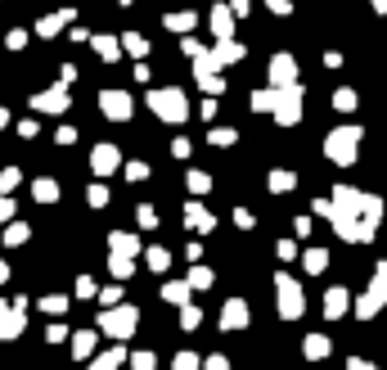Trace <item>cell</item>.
Masks as SVG:
<instances>
[{
    "label": "cell",
    "mask_w": 387,
    "mask_h": 370,
    "mask_svg": "<svg viewBox=\"0 0 387 370\" xmlns=\"http://www.w3.org/2000/svg\"><path fill=\"white\" fill-rule=\"evenodd\" d=\"M334 104H338L343 113H351V109H356V95H351V90H338V95H334Z\"/></svg>",
    "instance_id": "cell-25"
},
{
    "label": "cell",
    "mask_w": 387,
    "mask_h": 370,
    "mask_svg": "<svg viewBox=\"0 0 387 370\" xmlns=\"http://www.w3.org/2000/svg\"><path fill=\"white\" fill-rule=\"evenodd\" d=\"M275 289H280V312H284V316H289V321H293V316L302 312V289H297V284L289 280V275H280V280H275Z\"/></svg>",
    "instance_id": "cell-5"
},
{
    "label": "cell",
    "mask_w": 387,
    "mask_h": 370,
    "mask_svg": "<svg viewBox=\"0 0 387 370\" xmlns=\"http://www.w3.org/2000/svg\"><path fill=\"white\" fill-rule=\"evenodd\" d=\"M297 104H302V90L297 86H275V90H270V113H275L284 127H293V122L302 118Z\"/></svg>",
    "instance_id": "cell-1"
},
{
    "label": "cell",
    "mask_w": 387,
    "mask_h": 370,
    "mask_svg": "<svg viewBox=\"0 0 387 370\" xmlns=\"http://www.w3.org/2000/svg\"><path fill=\"white\" fill-rule=\"evenodd\" d=\"M293 185H297L293 172H270V190H293Z\"/></svg>",
    "instance_id": "cell-17"
},
{
    "label": "cell",
    "mask_w": 387,
    "mask_h": 370,
    "mask_svg": "<svg viewBox=\"0 0 387 370\" xmlns=\"http://www.w3.org/2000/svg\"><path fill=\"white\" fill-rule=\"evenodd\" d=\"M5 240H10V244H23V240H27V226H10V235H5Z\"/></svg>",
    "instance_id": "cell-28"
},
{
    "label": "cell",
    "mask_w": 387,
    "mask_h": 370,
    "mask_svg": "<svg viewBox=\"0 0 387 370\" xmlns=\"http://www.w3.org/2000/svg\"><path fill=\"white\" fill-rule=\"evenodd\" d=\"M302 348H306V357H329V338H306V343H302Z\"/></svg>",
    "instance_id": "cell-15"
},
{
    "label": "cell",
    "mask_w": 387,
    "mask_h": 370,
    "mask_svg": "<svg viewBox=\"0 0 387 370\" xmlns=\"http://www.w3.org/2000/svg\"><path fill=\"white\" fill-rule=\"evenodd\" d=\"M221 59H226V64H230V59H243V45H235V41H221Z\"/></svg>",
    "instance_id": "cell-24"
},
{
    "label": "cell",
    "mask_w": 387,
    "mask_h": 370,
    "mask_svg": "<svg viewBox=\"0 0 387 370\" xmlns=\"http://www.w3.org/2000/svg\"><path fill=\"white\" fill-rule=\"evenodd\" d=\"M324 267H329V258H324V249H311V253H306V271H324Z\"/></svg>",
    "instance_id": "cell-18"
},
{
    "label": "cell",
    "mask_w": 387,
    "mask_h": 370,
    "mask_svg": "<svg viewBox=\"0 0 387 370\" xmlns=\"http://www.w3.org/2000/svg\"><path fill=\"white\" fill-rule=\"evenodd\" d=\"M207 370H230V366H226V357H207Z\"/></svg>",
    "instance_id": "cell-31"
},
{
    "label": "cell",
    "mask_w": 387,
    "mask_h": 370,
    "mask_svg": "<svg viewBox=\"0 0 387 370\" xmlns=\"http://www.w3.org/2000/svg\"><path fill=\"white\" fill-rule=\"evenodd\" d=\"M356 145H360V127H343L329 136V145H324V153L334 158V163H351L356 158Z\"/></svg>",
    "instance_id": "cell-2"
},
{
    "label": "cell",
    "mask_w": 387,
    "mask_h": 370,
    "mask_svg": "<svg viewBox=\"0 0 387 370\" xmlns=\"http://www.w3.org/2000/svg\"><path fill=\"white\" fill-rule=\"evenodd\" d=\"M14 185H18V172H14V167H10V172L0 176V190H14Z\"/></svg>",
    "instance_id": "cell-30"
},
{
    "label": "cell",
    "mask_w": 387,
    "mask_h": 370,
    "mask_svg": "<svg viewBox=\"0 0 387 370\" xmlns=\"http://www.w3.org/2000/svg\"><path fill=\"white\" fill-rule=\"evenodd\" d=\"M90 163H95V172H99V176H104V172H113V167H118V149H113V145H99Z\"/></svg>",
    "instance_id": "cell-10"
},
{
    "label": "cell",
    "mask_w": 387,
    "mask_h": 370,
    "mask_svg": "<svg viewBox=\"0 0 387 370\" xmlns=\"http://www.w3.org/2000/svg\"><path fill=\"white\" fill-rule=\"evenodd\" d=\"M181 321H185V330H198V321H203V312H198V307H185V312H181Z\"/></svg>",
    "instance_id": "cell-23"
},
{
    "label": "cell",
    "mask_w": 387,
    "mask_h": 370,
    "mask_svg": "<svg viewBox=\"0 0 387 370\" xmlns=\"http://www.w3.org/2000/svg\"><path fill=\"white\" fill-rule=\"evenodd\" d=\"M149 267H153V271H162V267H167V253H162V249H149Z\"/></svg>",
    "instance_id": "cell-27"
},
{
    "label": "cell",
    "mask_w": 387,
    "mask_h": 370,
    "mask_svg": "<svg viewBox=\"0 0 387 370\" xmlns=\"http://www.w3.org/2000/svg\"><path fill=\"white\" fill-rule=\"evenodd\" d=\"M135 361V370H153V352H140V357H131Z\"/></svg>",
    "instance_id": "cell-29"
},
{
    "label": "cell",
    "mask_w": 387,
    "mask_h": 370,
    "mask_svg": "<svg viewBox=\"0 0 387 370\" xmlns=\"http://www.w3.org/2000/svg\"><path fill=\"white\" fill-rule=\"evenodd\" d=\"M207 185H212V176H207V172H189V190H194V195H207Z\"/></svg>",
    "instance_id": "cell-19"
},
{
    "label": "cell",
    "mask_w": 387,
    "mask_h": 370,
    "mask_svg": "<svg viewBox=\"0 0 387 370\" xmlns=\"http://www.w3.org/2000/svg\"><path fill=\"white\" fill-rule=\"evenodd\" d=\"M266 5H270L275 14H289V0H266Z\"/></svg>",
    "instance_id": "cell-32"
},
{
    "label": "cell",
    "mask_w": 387,
    "mask_h": 370,
    "mask_svg": "<svg viewBox=\"0 0 387 370\" xmlns=\"http://www.w3.org/2000/svg\"><path fill=\"white\" fill-rule=\"evenodd\" d=\"M270 82H275V86H293V59L289 55L270 59Z\"/></svg>",
    "instance_id": "cell-8"
},
{
    "label": "cell",
    "mask_w": 387,
    "mask_h": 370,
    "mask_svg": "<svg viewBox=\"0 0 387 370\" xmlns=\"http://www.w3.org/2000/svg\"><path fill=\"white\" fill-rule=\"evenodd\" d=\"M185 221H189L194 230H212V212H207V208H198V204L185 208Z\"/></svg>",
    "instance_id": "cell-11"
},
{
    "label": "cell",
    "mask_w": 387,
    "mask_h": 370,
    "mask_svg": "<svg viewBox=\"0 0 387 370\" xmlns=\"http://www.w3.org/2000/svg\"><path fill=\"white\" fill-rule=\"evenodd\" d=\"M36 199H41V204L59 199V185H54V181H36Z\"/></svg>",
    "instance_id": "cell-20"
},
{
    "label": "cell",
    "mask_w": 387,
    "mask_h": 370,
    "mask_svg": "<svg viewBox=\"0 0 387 370\" xmlns=\"http://www.w3.org/2000/svg\"><path fill=\"white\" fill-rule=\"evenodd\" d=\"M162 298L167 303H189V284H162Z\"/></svg>",
    "instance_id": "cell-14"
},
{
    "label": "cell",
    "mask_w": 387,
    "mask_h": 370,
    "mask_svg": "<svg viewBox=\"0 0 387 370\" xmlns=\"http://www.w3.org/2000/svg\"><path fill=\"white\" fill-rule=\"evenodd\" d=\"M172 370H198V357H194V352H181V357H176V366Z\"/></svg>",
    "instance_id": "cell-26"
},
{
    "label": "cell",
    "mask_w": 387,
    "mask_h": 370,
    "mask_svg": "<svg viewBox=\"0 0 387 370\" xmlns=\"http://www.w3.org/2000/svg\"><path fill=\"white\" fill-rule=\"evenodd\" d=\"M118 366H122V348H113V352H104L90 370H118Z\"/></svg>",
    "instance_id": "cell-16"
},
{
    "label": "cell",
    "mask_w": 387,
    "mask_h": 370,
    "mask_svg": "<svg viewBox=\"0 0 387 370\" xmlns=\"http://www.w3.org/2000/svg\"><path fill=\"white\" fill-rule=\"evenodd\" d=\"M64 104H68V95H64V90H50V95H41V99H36V109H45V113H64Z\"/></svg>",
    "instance_id": "cell-12"
},
{
    "label": "cell",
    "mask_w": 387,
    "mask_h": 370,
    "mask_svg": "<svg viewBox=\"0 0 387 370\" xmlns=\"http://www.w3.org/2000/svg\"><path fill=\"white\" fill-rule=\"evenodd\" d=\"M212 284V271H203V267H194V275H189V289H207Z\"/></svg>",
    "instance_id": "cell-22"
},
{
    "label": "cell",
    "mask_w": 387,
    "mask_h": 370,
    "mask_svg": "<svg viewBox=\"0 0 387 370\" xmlns=\"http://www.w3.org/2000/svg\"><path fill=\"white\" fill-rule=\"evenodd\" d=\"M351 370H374V366H365V361H351Z\"/></svg>",
    "instance_id": "cell-33"
},
{
    "label": "cell",
    "mask_w": 387,
    "mask_h": 370,
    "mask_svg": "<svg viewBox=\"0 0 387 370\" xmlns=\"http://www.w3.org/2000/svg\"><path fill=\"white\" fill-rule=\"evenodd\" d=\"M108 244H113V249H118L122 258H131V253H140V244H135V235H122V230H118V235H113V240H108Z\"/></svg>",
    "instance_id": "cell-13"
},
{
    "label": "cell",
    "mask_w": 387,
    "mask_h": 370,
    "mask_svg": "<svg viewBox=\"0 0 387 370\" xmlns=\"http://www.w3.org/2000/svg\"><path fill=\"white\" fill-rule=\"evenodd\" d=\"M135 321H140V312H135V307H118V312H104V321H99V325H104L113 338H126L131 330H135Z\"/></svg>",
    "instance_id": "cell-4"
},
{
    "label": "cell",
    "mask_w": 387,
    "mask_h": 370,
    "mask_svg": "<svg viewBox=\"0 0 387 370\" xmlns=\"http://www.w3.org/2000/svg\"><path fill=\"white\" fill-rule=\"evenodd\" d=\"M90 348H95V334H77L72 338V352H77V357H86Z\"/></svg>",
    "instance_id": "cell-21"
},
{
    "label": "cell",
    "mask_w": 387,
    "mask_h": 370,
    "mask_svg": "<svg viewBox=\"0 0 387 370\" xmlns=\"http://www.w3.org/2000/svg\"><path fill=\"white\" fill-rule=\"evenodd\" d=\"M248 325V303H239V298H230L226 312H221V330H243Z\"/></svg>",
    "instance_id": "cell-7"
},
{
    "label": "cell",
    "mask_w": 387,
    "mask_h": 370,
    "mask_svg": "<svg viewBox=\"0 0 387 370\" xmlns=\"http://www.w3.org/2000/svg\"><path fill=\"white\" fill-rule=\"evenodd\" d=\"M149 104L158 109V118H167V122H185V113H189V109H185V95H181V90H153Z\"/></svg>",
    "instance_id": "cell-3"
},
{
    "label": "cell",
    "mask_w": 387,
    "mask_h": 370,
    "mask_svg": "<svg viewBox=\"0 0 387 370\" xmlns=\"http://www.w3.org/2000/svg\"><path fill=\"white\" fill-rule=\"evenodd\" d=\"M99 104H104V113L108 118H131V95H122V90H104V99H99Z\"/></svg>",
    "instance_id": "cell-6"
},
{
    "label": "cell",
    "mask_w": 387,
    "mask_h": 370,
    "mask_svg": "<svg viewBox=\"0 0 387 370\" xmlns=\"http://www.w3.org/2000/svg\"><path fill=\"white\" fill-rule=\"evenodd\" d=\"M347 303H351V298H347V289H329V298H324V316H329V321H338V316L347 312Z\"/></svg>",
    "instance_id": "cell-9"
}]
</instances>
